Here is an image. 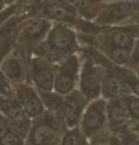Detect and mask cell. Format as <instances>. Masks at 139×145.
Returning a JSON list of instances; mask_svg holds the SVG:
<instances>
[{
	"label": "cell",
	"mask_w": 139,
	"mask_h": 145,
	"mask_svg": "<svg viewBox=\"0 0 139 145\" xmlns=\"http://www.w3.org/2000/svg\"><path fill=\"white\" fill-rule=\"evenodd\" d=\"M80 50L79 36L68 25L53 22L45 39L34 49L32 56L43 57L54 64Z\"/></svg>",
	"instance_id": "obj_1"
},
{
	"label": "cell",
	"mask_w": 139,
	"mask_h": 145,
	"mask_svg": "<svg viewBox=\"0 0 139 145\" xmlns=\"http://www.w3.org/2000/svg\"><path fill=\"white\" fill-rule=\"evenodd\" d=\"M67 130L62 112H45L31 121L25 145H61L63 134Z\"/></svg>",
	"instance_id": "obj_2"
},
{
	"label": "cell",
	"mask_w": 139,
	"mask_h": 145,
	"mask_svg": "<svg viewBox=\"0 0 139 145\" xmlns=\"http://www.w3.org/2000/svg\"><path fill=\"white\" fill-rule=\"evenodd\" d=\"M52 24L53 22L45 17L30 15L20 25L16 34L14 49L24 57L28 65L34 49L45 39Z\"/></svg>",
	"instance_id": "obj_3"
},
{
	"label": "cell",
	"mask_w": 139,
	"mask_h": 145,
	"mask_svg": "<svg viewBox=\"0 0 139 145\" xmlns=\"http://www.w3.org/2000/svg\"><path fill=\"white\" fill-rule=\"evenodd\" d=\"M80 64V56L75 53L65 57L57 65L53 87L55 92L63 96L75 89L79 81Z\"/></svg>",
	"instance_id": "obj_4"
},
{
	"label": "cell",
	"mask_w": 139,
	"mask_h": 145,
	"mask_svg": "<svg viewBox=\"0 0 139 145\" xmlns=\"http://www.w3.org/2000/svg\"><path fill=\"white\" fill-rule=\"evenodd\" d=\"M79 86V91L88 101L97 98L101 92L102 74L99 65L87 56L80 64Z\"/></svg>",
	"instance_id": "obj_5"
},
{
	"label": "cell",
	"mask_w": 139,
	"mask_h": 145,
	"mask_svg": "<svg viewBox=\"0 0 139 145\" xmlns=\"http://www.w3.org/2000/svg\"><path fill=\"white\" fill-rule=\"evenodd\" d=\"M57 65L43 57L31 56L28 66V77L38 91H53Z\"/></svg>",
	"instance_id": "obj_6"
},
{
	"label": "cell",
	"mask_w": 139,
	"mask_h": 145,
	"mask_svg": "<svg viewBox=\"0 0 139 145\" xmlns=\"http://www.w3.org/2000/svg\"><path fill=\"white\" fill-rule=\"evenodd\" d=\"M134 8L135 0H120L104 5L95 17V24L104 27L118 24L134 16Z\"/></svg>",
	"instance_id": "obj_7"
},
{
	"label": "cell",
	"mask_w": 139,
	"mask_h": 145,
	"mask_svg": "<svg viewBox=\"0 0 139 145\" xmlns=\"http://www.w3.org/2000/svg\"><path fill=\"white\" fill-rule=\"evenodd\" d=\"M15 97L25 113L31 120L45 112V106L39 91L30 82H24L14 86Z\"/></svg>",
	"instance_id": "obj_8"
},
{
	"label": "cell",
	"mask_w": 139,
	"mask_h": 145,
	"mask_svg": "<svg viewBox=\"0 0 139 145\" xmlns=\"http://www.w3.org/2000/svg\"><path fill=\"white\" fill-rule=\"evenodd\" d=\"M28 66L24 57L13 48L0 62V71L14 87L24 82H30Z\"/></svg>",
	"instance_id": "obj_9"
},
{
	"label": "cell",
	"mask_w": 139,
	"mask_h": 145,
	"mask_svg": "<svg viewBox=\"0 0 139 145\" xmlns=\"http://www.w3.org/2000/svg\"><path fill=\"white\" fill-rule=\"evenodd\" d=\"M0 111L8 120L10 129L25 140L30 131L32 120L25 113L16 98L0 104Z\"/></svg>",
	"instance_id": "obj_10"
},
{
	"label": "cell",
	"mask_w": 139,
	"mask_h": 145,
	"mask_svg": "<svg viewBox=\"0 0 139 145\" xmlns=\"http://www.w3.org/2000/svg\"><path fill=\"white\" fill-rule=\"evenodd\" d=\"M87 99L79 89H73L63 96L62 115L67 129L74 128L80 123Z\"/></svg>",
	"instance_id": "obj_11"
},
{
	"label": "cell",
	"mask_w": 139,
	"mask_h": 145,
	"mask_svg": "<svg viewBox=\"0 0 139 145\" xmlns=\"http://www.w3.org/2000/svg\"><path fill=\"white\" fill-rule=\"evenodd\" d=\"M137 36H139V29L135 27H134V29L124 27L112 28L101 34L100 38H98V45H108L132 50Z\"/></svg>",
	"instance_id": "obj_12"
},
{
	"label": "cell",
	"mask_w": 139,
	"mask_h": 145,
	"mask_svg": "<svg viewBox=\"0 0 139 145\" xmlns=\"http://www.w3.org/2000/svg\"><path fill=\"white\" fill-rule=\"evenodd\" d=\"M105 121V104L98 100L93 102L82 118V131L90 137L101 128Z\"/></svg>",
	"instance_id": "obj_13"
},
{
	"label": "cell",
	"mask_w": 139,
	"mask_h": 145,
	"mask_svg": "<svg viewBox=\"0 0 139 145\" xmlns=\"http://www.w3.org/2000/svg\"><path fill=\"white\" fill-rule=\"evenodd\" d=\"M98 48L102 51V53L105 55L107 59L114 64L118 66H125L129 64L131 50L108 45L98 46Z\"/></svg>",
	"instance_id": "obj_14"
},
{
	"label": "cell",
	"mask_w": 139,
	"mask_h": 145,
	"mask_svg": "<svg viewBox=\"0 0 139 145\" xmlns=\"http://www.w3.org/2000/svg\"><path fill=\"white\" fill-rule=\"evenodd\" d=\"M129 116L128 109L123 100H115L108 106V117L112 125H119L126 121Z\"/></svg>",
	"instance_id": "obj_15"
},
{
	"label": "cell",
	"mask_w": 139,
	"mask_h": 145,
	"mask_svg": "<svg viewBox=\"0 0 139 145\" xmlns=\"http://www.w3.org/2000/svg\"><path fill=\"white\" fill-rule=\"evenodd\" d=\"M45 110L51 112H62L63 95L58 94L54 91H39Z\"/></svg>",
	"instance_id": "obj_16"
},
{
	"label": "cell",
	"mask_w": 139,
	"mask_h": 145,
	"mask_svg": "<svg viewBox=\"0 0 139 145\" xmlns=\"http://www.w3.org/2000/svg\"><path fill=\"white\" fill-rule=\"evenodd\" d=\"M114 69L119 77L123 80V82L131 89L134 93H135L137 97H139V78L136 77L134 74L125 69L121 68L120 66L114 64Z\"/></svg>",
	"instance_id": "obj_17"
},
{
	"label": "cell",
	"mask_w": 139,
	"mask_h": 145,
	"mask_svg": "<svg viewBox=\"0 0 139 145\" xmlns=\"http://www.w3.org/2000/svg\"><path fill=\"white\" fill-rule=\"evenodd\" d=\"M61 145H88L78 127L67 129L63 134Z\"/></svg>",
	"instance_id": "obj_18"
},
{
	"label": "cell",
	"mask_w": 139,
	"mask_h": 145,
	"mask_svg": "<svg viewBox=\"0 0 139 145\" xmlns=\"http://www.w3.org/2000/svg\"><path fill=\"white\" fill-rule=\"evenodd\" d=\"M14 87L0 71V104L15 99Z\"/></svg>",
	"instance_id": "obj_19"
},
{
	"label": "cell",
	"mask_w": 139,
	"mask_h": 145,
	"mask_svg": "<svg viewBox=\"0 0 139 145\" xmlns=\"http://www.w3.org/2000/svg\"><path fill=\"white\" fill-rule=\"evenodd\" d=\"M123 101L128 109L129 115L135 120H139V97L136 95H127Z\"/></svg>",
	"instance_id": "obj_20"
},
{
	"label": "cell",
	"mask_w": 139,
	"mask_h": 145,
	"mask_svg": "<svg viewBox=\"0 0 139 145\" xmlns=\"http://www.w3.org/2000/svg\"><path fill=\"white\" fill-rule=\"evenodd\" d=\"M0 145H25V140L10 129L0 140Z\"/></svg>",
	"instance_id": "obj_21"
},
{
	"label": "cell",
	"mask_w": 139,
	"mask_h": 145,
	"mask_svg": "<svg viewBox=\"0 0 139 145\" xmlns=\"http://www.w3.org/2000/svg\"><path fill=\"white\" fill-rule=\"evenodd\" d=\"M15 40L0 35V62L14 48Z\"/></svg>",
	"instance_id": "obj_22"
},
{
	"label": "cell",
	"mask_w": 139,
	"mask_h": 145,
	"mask_svg": "<svg viewBox=\"0 0 139 145\" xmlns=\"http://www.w3.org/2000/svg\"><path fill=\"white\" fill-rule=\"evenodd\" d=\"M20 8H21L20 3H14V4L7 6L4 10L0 11V28L10 17L13 16V14H15L20 10Z\"/></svg>",
	"instance_id": "obj_23"
},
{
	"label": "cell",
	"mask_w": 139,
	"mask_h": 145,
	"mask_svg": "<svg viewBox=\"0 0 139 145\" xmlns=\"http://www.w3.org/2000/svg\"><path fill=\"white\" fill-rule=\"evenodd\" d=\"M128 66L131 68H135L139 66V36H137L134 40Z\"/></svg>",
	"instance_id": "obj_24"
},
{
	"label": "cell",
	"mask_w": 139,
	"mask_h": 145,
	"mask_svg": "<svg viewBox=\"0 0 139 145\" xmlns=\"http://www.w3.org/2000/svg\"><path fill=\"white\" fill-rule=\"evenodd\" d=\"M10 130V125H9V121L6 119V117L2 114L0 111V140L4 137V135Z\"/></svg>",
	"instance_id": "obj_25"
},
{
	"label": "cell",
	"mask_w": 139,
	"mask_h": 145,
	"mask_svg": "<svg viewBox=\"0 0 139 145\" xmlns=\"http://www.w3.org/2000/svg\"><path fill=\"white\" fill-rule=\"evenodd\" d=\"M128 133L132 135H139V121H135L128 125Z\"/></svg>",
	"instance_id": "obj_26"
},
{
	"label": "cell",
	"mask_w": 139,
	"mask_h": 145,
	"mask_svg": "<svg viewBox=\"0 0 139 145\" xmlns=\"http://www.w3.org/2000/svg\"><path fill=\"white\" fill-rule=\"evenodd\" d=\"M122 145H139V141L136 140H134L132 137H126L124 138V140H122Z\"/></svg>",
	"instance_id": "obj_27"
},
{
	"label": "cell",
	"mask_w": 139,
	"mask_h": 145,
	"mask_svg": "<svg viewBox=\"0 0 139 145\" xmlns=\"http://www.w3.org/2000/svg\"><path fill=\"white\" fill-rule=\"evenodd\" d=\"M7 6H9V5H7V3L5 2V0H0V11L4 10Z\"/></svg>",
	"instance_id": "obj_28"
},
{
	"label": "cell",
	"mask_w": 139,
	"mask_h": 145,
	"mask_svg": "<svg viewBox=\"0 0 139 145\" xmlns=\"http://www.w3.org/2000/svg\"><path fill=\"white\" fill-rule=\"evenodd\" d=\"M5 2L7 3V5H11V4H14V3H18L17 0H5Z\"/></svg>",
	"instance_id": "obj_29"
},
{
	"label": "cell",
	"mask_w": 139,
	"mask_h": 145,
	"mask_svg": "<svg viewBox=\"0 0 139 145\" xmlns=\"http://www.w3.org/2000/svg\"><path fill=\"white\" fill-rule=\"evenodd\" d=\"M27 1H28V0H17V2L20 3V4H25Z\"/></svg>",
	"instance_id": "obj_30"
},
{
	"label": "cell",
	"mask_w": 139,
	"mask_h": 145,
	"mask_svg": "<svg viewBox=\"0 0 139 145\" xmlns=\"http://www.w3.org/2000/svg\"><path fill=\"white\" fill-rule=\"evenodd\" d=\"M137 75H138V78H139V66H138V72H137Z\"/></svg>",
	"instance_id": "obj_31"
}]
</instances>
